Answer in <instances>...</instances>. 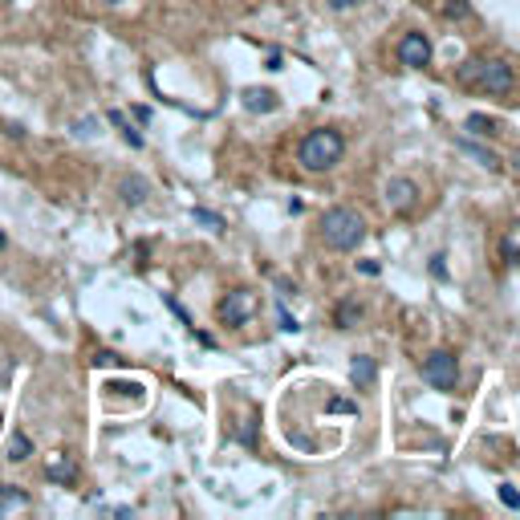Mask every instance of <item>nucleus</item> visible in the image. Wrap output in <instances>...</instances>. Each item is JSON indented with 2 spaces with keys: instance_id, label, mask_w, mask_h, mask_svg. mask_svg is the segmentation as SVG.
<instances>
[{
  "instance_id": "f257e3e1",
  "label": "nucleus",
  "mask_w": 520,
  "mask_h": 520,
  "mask_svg": "<svg viewBox=\"0 0 520 520\" xmlns=\"http://www.w3.org/2000/svg\"><path fill=\"white\" fill-rule=\"evenodd\" d=\"M321 240L338 252H350L366 240V220L354 208H329L321 215Z\"/></svg>"
},
{
  "instance_id": "f03ea898",
  "label": "nucleus",
  "mask_w": 520,
  "mask_h": 520,
  "mask_svg": "<svg viewBox=\"0 0 520 520\" xmlns=\"http://www.w3.org/2000/svg\"><path fill=\"white\" fill-rule=\"evenodd\" d=\"M341 150H345V138H341L338 130H309L301 150H297V159L305 171H329L333 162L341 159Z\"/></svg>"
},
{
  "instance_id": "7ed1b4c3",
  "label": "nucleus",
  "mask_w": 520,
  "mask_h": 520,
  "mask_svg": "<svg viewBox=\"0 0 520 520\" xmlns=\"http://www.w3.org/2000/svg\"><path fill=\"white\" fill-rule=\"evenodd\" d=\"M422 378H427L435 390H455V382H459V362H455L451 350L427 354V362H422Z\"/></svg>"
},
{
  "instance_id": "20e7f679",
  "label": "nucleus",
  "mask_w": 520,
  "mask_h": 520,
  "mask_svg": "<svg viewBox=\"0 0 520 520\" xmlns=\"http://www.w3.org/2000/svg\"><path fill=\"white\" fill-rule=\"evenodd\" d=\"M252 313H256V292L252 289H232L224 301L215 305V317L224 325H244Z\"/></svg>"
},
{
  "instance_id": "39448f33",
  "label": "nucleus",
  "mask_w": 520,
  "mask_h": 520,
  "mask_svg": "<svg viewBox=\"0 0 520 520\" xmlns=\"http://www.w3.org/2000/svg\"><path fill=\"white\" fill-rule=\"evenodd\" d=\"M475 65H480V85L488 94H508L512 90V65L508 61L492 57V61H475Z\"/></svg>"
},
{
  "instance_id": "423d86ee",
  "label": "nucleus",
  "mask_w": 520,
  "mask_h": 520,
  "mask_svg": "<svg viewBox=\"0 0 520 520\" xmlns=\"http://www.w3.org/2000/svg\"><path fill=\"white\" fill-rule=\"evenodd\" d=\"M398 61L406 69H422V65H431V41L422 37V32H406L403 45H398Z\"/></svg>"
},
{
  "instance_id": "0eeeda50",
  "label": "nucleus",
  "mask_w": 520,
  "mask_h": 520,
  "mask_svg": "<svg viewBox=\"0 0 520 520\" xmlns=\"http://www.w3.org/2000/svg\"><path fill=\"white\" fill-rule=\"evenodd\" d=\"M415 195H419V187H415L410 179H390L386 183V203L394 211H406L410 203H415Z\"/></svg>"
},
{
  "instance_id": "6e6552de",
  "label": "nucleus",
  "mask_w": 520,
  "mask_h": 520,
  "mask_svg": "<svg viewBox=\"0 0 520 520\" xmlns=\"http://www.w3.org/2000/svg\"><path fill=\"white\" fill-rule=\"evenodd\" d=\"M244 106H248L252 114H268V110H276V94L273 90H256V85H252V90H244Z\"/></svg>"
},
{
  "instance_id": "1a4fd4ad",
  "label": "nucleus",
  "mask_w": 520,
  "mask_h": 520,
  "mask_svg": "<svg viewBox=\"0 0 520 520\" xmlns=\"http://www.w3.org/2000/svg\"><path fill=\"white\" fill-rule=\"evenodd\" d=\"M374 374H378V366H374V358H354V366H350V382H354L358 390L374 386Z\"/></svg>"
},
{
  "instance_id": "9d476101",
  "label": "nucleus",
  "mask_w": 520,
  "mask_h": 520,
  "mask_svg": "<svg viewBox=\"0 0 520 520\" xmlns=\"http://www.w3.org/2000/svg\"><path fill=\"white\" fill-rule=\"evenodd\" d=\"M16 508H29V492H20L13 484H0V512H16Z\"/></svg>"
},
{
  "instance_id": "9b49d317",
  "label": "nucleus",
  "mask_w": 520,
  "mask_h": 520,
  "mask_svg": "<svg viewBox=\"0 0 520 520\" xmlns=\"http://www.w3.org/2000/svg\"><path fill=\"white\" fill-rule=\"evenodd\" d=\"M146 191H150V187H146V179H138V175H126V179H122V199H126L130 208H134V203H143Z\"/></svg>"
},
{
  "instance_id": "f8f14e48",
  "label": "nucleus",
  "mask_w": 520,
  "mask_h": 520,
  "mask_svg": "<svg viewBox=\"0 0 520 520\" xmlns=\"http://www.w3.org/2000/svg\"><path fill=\"white\" fill-rule=\"evenodd\" d=\"M45 475H49V480H57V484H69V480H73V459H69V455H57V459H49Z\"/></svg>"
},
{
  "instance_id": "ddd939ff",
  "label": "nucleus",
  "mask_w": 520,
  "mask_h": 520,
  "mask_svg": "<svg viewBox=\"0 0 520 520\" xmlns=\"http://www.w3.org/2000/svg\"><path fill=\"white\" fill-rule=\"evenodd\" d=\"M29 455H32V439L25 435V431H16V435L8 439V459L20 463V459H29Z\"/></svg>"
},
{
  "instance_id": "4468645a",
  "label": "nucleus",
  "mask_w": 520,
  "mask_h": 520,
  "mask_svg": "<svg viewBox=\"0 0 520 520\" xmlns=\"http://www.w3.org/2000/svg\"><path fill=\"white\" fill-rule=\"evenodd\" d=\"M110 122H114V126H118V130H122V138H126V143L134 146V150L143 146V134H138V130L130 126V122H126V114H122V110H114V114H110Z\"/></svg>"
},
{
  "instance_id": "2eb2a0df",
  "label": "nucleus",
  "mask_w": 520,
  "mask_h": 520,
  "mask_svg": "<svg viewBox=\"0 0 520 520\" xmlns=\"http://www.w3.org/2000/svg\"><path fill=\"white\" fill-rule=\"evenodd\" d=\"M468 130H475V134H492V130H496V122H492V118H484V114H471V118H468Z\"/></svg>"
},
{
  "instance_id": "dca6fc26",
  "label": "nucleus",
  "mask_w": 520,
  "mask_h": 520,
  "mask_svg": "<svg viewBox=\"0 0 520 520\" xmlns=\"http://www.w3.org/2000/svg\"><path fill=\"white\" fill-rule=\"evenodd\" d=\"M195 220H199V224H208L211 232H220V228H224V220H220L215 211H208V208H195Z\"/></svg>"
},
{
  "instance_id": "f3484780",
  "label": "nucleus",
  "mask_w": 520,
  "mask_h": 520,
  "mask_svg": "<svg viewBox=\"0 0 520 520\" xmlns=\"http://www.w3.org/2000/svg\"><path fill=\"white\" fill-rule=\"evenodd\" d=\"M358 313H362L358 305H341V309H338V325H341V329H350V325L358 321Z\"/></svg>"
},
{
  "instance_id": "a211bd4d",
  "label": "nucleus",
  "mask_w": 520,
  "mask_h": 520,
  "mask_svg": "<svg viewBox=\"0 0 520 520\" xmlns=\"http://www.w3.org/2000/svg\"><path fill=\"white\" fill-rule=\"evenodd\" d=\"M500 500L508 504V508H520V492H516L512 484H504V488H500Z\"/></svg>"
},
{
  "instance_id": "6ab92c4d",
  "label": "nucleus",
  "mask_w": 520,
  "mask_h": 520,
  "mask_svg": "<svg viewBox=\"0 0 520 520\" xmlns=\"http://www.w3.org/2000/svg\"><path fill=\"white\" fill-rule=\"evenodd\" d=\"M468 13V0H447V16H463Z\"/></svg>"
},
{
  "instance_id": "aec40b11",
  "label": "nucleus",
  "mask_w": 520,
  "mask_h": 520,
  "mask_svg": "<svg viewBox=\"0 0 520 520\" xmlns=\"http://www.w3.org/2000/svg\"><path fill=\"white\" fill-rule=\"evenodd\" d=\"M94 362H98V366H110V362H118V354H110V350H102V354H98Z\"/></svg>"
},
{
  "instance_id": "412c9836",
  "label": "nucleus",
  "mask_w": 520,
  "mask_h": 520,
  "mask_svg": "<svg viewBox=\"0 0 520 520\" xmlns=\"http://www.w3.org/2000/svg\"><path fill=\"white\" fill-rule=\"evenodd\" d=\"M431 273H435V276H447V264H443V256L431 260Z\"/></svg>"
},
{
  "instance_id": "4be33fe9",
  "label": "nucleus",
  "mask_w": 520,
  "mask_h": 520,
  "mask_svg": "<svg viewBox=\"0 0 520 520\" xmlns=\"http://www.w3.org/2000/svg\"><path fill=\"white\" fill-rule=\"evenodd\" d=\"M280 329H289V333H292V329H297V321H292V317H289V313H285V309H280Z\"/></svg>"
},
{
  "instance_id": "5701e85b",
  "label": "nucleus",
  "mask_w": 520,
  "mask_h": 520,
  "mask_svg": "<svg viewBox=\"0 0 520 520\" xmlns=\"http://www.w3.org/2000/svg\"><path fill=\"white\" fill-rule=\"evenodd\" d=\"M134 118H138V122L146 126V122H150V110H146V106H134Z\"/></svg>"
},
{
  "instance_id": "b1692460",
  "label": "nucleus",
  "mask_w": 520,
  "mask_h": 520,
  "mask_svg": "<svg viewBox=\"0 0 520 520\" xmlns=\"http://www.w3.org/2000/svg\"><path fill=\"white\" fill-rule=\"evenodd\" d=\"M329 410H354V403H345V398H333V403H329Z\"/></svg>"
},
{
  "instance_id": "393cba45",
  "label": "nucleus",
  "mask_w": 520,
  "mask_h": 520,
  "mask_svg": "<svg viewBox=\"0 0 520 520\" xmlns=\"http://www.w3.org/2000/svg\"><path fill=\"white\" fill-rule=\"evenodd\" d=\"M333 8H354V4H362V0H329Z\"/></svg>"
},
{
  "instance_id": "a878e982",
  "label": "nucleus",
  "mask_w": 520,
  "mask_h": 520,
  "mask_svg": "<svg viewBox=\"0 0 520 520\" xmlns=\"http://www.w3.org/2000/svg\"><path fill=\"white\" fill-rule=\"evenodd\" d=\"M4 244H8V240H4V232H0V252H4Z\"/></svg>"
},
{
  "instance_id": "bb28decb",
  "label": "nucleus",
  "mask_w": 520,
  "mask_h": 520,
  "mask_svg": "<svg viewBox=\"0 0 520 520\" xmlns=\"http://www.w3.org/2000/svg\"><path fill=\"white\" fill-rule=\"evenodd\" d=\"M110 4H118V0H110Z\"/></svg>"
}]
</instances>
